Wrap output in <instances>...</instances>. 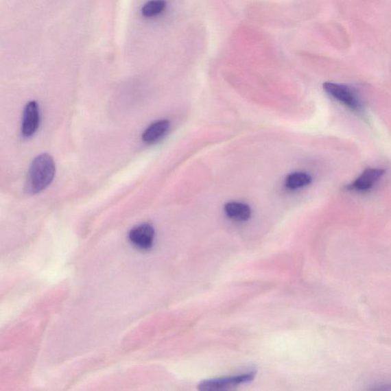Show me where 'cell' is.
I'll return each mask as SVG.
<instances>
[{"mask_svg":"<svg viewBox=\"0 0 391 391\" xmlns=\"http://www.w3.org/2000/svg\"><path fill=\"white\" fill-rule=\"evenodd\" d=\"M254 379V374H246L238 376L221 377L206 380L199 384L200 390H221L237 387L239 384L252 381Z\"/></svg>","mask_w":391,"mask_h":391,"instance_id":"277c9868","label":"cell"},{"mask_svg":"<svg viewBox=\"0 0 391 391\" xmlns=\"http://www.w3.org/2000/svg\"><path fill=\"white\" fill-rule=\"evenodd\" d=\"M170 128L169 121L159 120L148 126L143 134L146 143H153L163 138Z\"/></svg>","mask_w":391,"mask_h":391,"instance_id":"52a82bcc","label":"cell"},{"mask_svg":"<svg viewBox=\"0 0 391 391\" xmlns=\"http://www.w3.org/2000/svg\"><path fill=\"white\" fill-rule=\"evenodd\" d=\"M56 165L51 155L42 154L32 161L27 174L25 191L36 194L49 186L55 178Z\"/></svg>","mask_w":391,"mask_h":391,"instance_id":"6da1fadb","label":"cell"},{"mask_svg":"<svg viewBox=\"0 0 391 391\" xmlns=\"http://www.w3.org/2000/svg\"><path fill=\"white\" fill-rule=\"evenodd\" d=\"M154 238V230L150 224H143L134 227L130 233V240L132 244L141 249L151 248Z\"/></svg>","mask_w":391,"mask_h":391,"instance_id":"8992f818","label":"cell"},{"mask_svg":"<svg viewBox=\"0 0 391 391\" xmlns=\"http://www.w3.org/2000/svg\"><path fill=\"white\" fill-rule=\"evenodd\" d=\"M386 171L383 168H368L358 178L345 187L348 191L366 192L372 189L383 176Z\"/></svg>","mask_w":391,"mask_h":391,"instance_id":"3957f363","label":"cell"},{"mask_svg":"<svg viewBox=\"0 0 391 391\" xmlns=\"http://www.w3.org/2000/svg\"><path fill=\"white\" fill-rule=\"evenodd\" d=\"M312 183V178L305 172H295L289 174L285 180V185L289 190H296Z\"/></svg>","mask_w":391,"mask_h":391,"instance_id":"30bf717a","label":"cell"},{"mask_svg":"<svg viewBox=\"0 0 391 391\" xmlns=\"http://www.w3.org/2000/svg\"><path fill=\"white\" fill-rule=\"evenodd\" d=\"M167 8L166 0H147L141 8V14L145 19L161 15Z\"/></svg>","mask_w":391,"mask_h":391,"instance_id":"9c48e42d","label":"cell"},{"mask_svg":"<svg viewBox=\"0 0 391 391\" xmlns=\"http://www.w3.org/2000/svg\"><path fill=\"white\" fill-rule=\"evenodd\" d=\"M323 90H324L329 96L335 99L338 100L340 103L346 106L351 110L358 112L359 114L365 111V106L360 99L358 93L350 86L335 84L332 82H327L323 84Z\"/></svg>","mask_w":391,"mask_h":391,"instance_id":"7a4b0ae2","label":"cell"},{"mask_svg":"<svg viewBox=\"0 0 391 391\" xmlns=\"http://www.w3.org/2000/svg\"><path fill=\"white\" fill-rule=\"evenodd\" d=\"M39 107L36 101H30L25 107L22 133L25 138L32 137L35 134L39 126Z\"/></svg>","mask_w":391,"mask_h":391,"instance_id":"5b68a950","label":"cell"},{"mask_svg":"<svg viewBox=\"0 0 391 391\" xmlns=\"http://www.w3.org/2000/svg\"><path fill=\"white\" fill-rule=\"evenodd\" d=\"M225 212L228 218L237 222H245L251 217L250 207L239 202H230L225 205Z\"/></svg>","mask_w":391,"mask_h":391,"instance_id":"ba28073f","label":"cell"}]
</instances>
